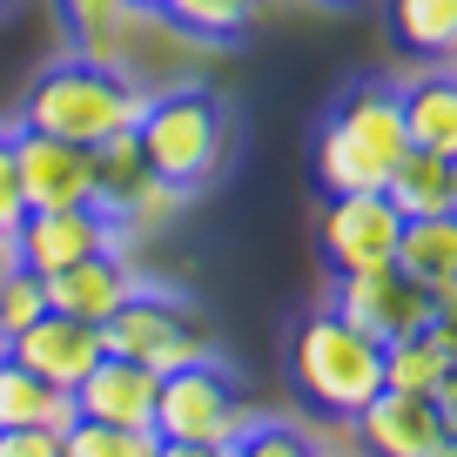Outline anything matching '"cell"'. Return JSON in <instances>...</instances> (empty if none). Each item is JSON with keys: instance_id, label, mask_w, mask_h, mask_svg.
<instances>
[{"instance_id": "cell-14", "label": "cell", "mask_w": 457, "mask_h": 457, "mask_svg": "<svg viewBox=\"0 0 457 457\" xmlns=\"http://www.w3.org/2000/svg\"><path fill=\"white\" fill-rule=\"evenodd\" d=\"M155 384H162L155 370H142V363L108 357V350H101V357H95V370H87L81 384L68 390V397H74V417L148 430V417H155Z\"/></svg>"}, {"instance_id": "cell-30", "label": "cell", "mask_w": 457, "mask_h": 457, "mask_svg": "<svg viewBox=\"0 0 457 457\" xmlns=\"http://www.w3.org/2000/svg\"><path fill=\"white\" fill-rule=\"evenodd\" d=\"M7 270H21V249H14V236H0V276Z\"/></svg>"}, {"instance_id": "cell-18", "label": "cell", "mask_w": 457, "mask_h": 457, "mask_svg": "<svg viewBox=\"0 0 457 457\" xmlns=\"http://www.w3.org/2000/svg\"><path fill=\"white\" fill-rule=\"evenodd\" d=\"M384 390H411V397H437L444 411H457V350L417 337L384 343Z\"/></svg>"}, {"instance_id": "cell-6", "label": "cell", "mask_w": 457, "mask_h": 457, "mask_svg": "<svg viewBox=\"0 0 457 457\" xmlns=\"http://www.w3.org/2000/svg\"><path fill=\"white\" fill-rule=\"evenodd\" d=\"M329 310H337L350 329H363L370 343H397V337H417V329H430L437 316H457V303L430 296V289L411 283L397 262H377V270L337 276V289H329Z\"/></svg>"}, {"instance_id": "cell-32", "label": "cell", "mask_w": 457, "mask_h": 457, "mask_svg": "<svg viewBox=\"0 0 457 457\" xmlns=\"http://www.w3.org/2000/svg\"><path fill=\"white\" fill-rule=\"evenodd\" d=\"M135 7H155V0H135Z\"/></svg>"}, {"instance_id": "cell-25", "label": "cell", "mask_w": 457, "mask_h": 457, "mask_svg": "<svg viewBox=\"0 0 457 457\" xmlns=\"http://www.w3.org/2000/svg\"><path fill=\"white\" fill-rule=\"evenodd\" d=\"M41 310H47V289H41L34 270H7L0 276V343L14 337V329H28Z\"/></svg>"}, {"instance_id": "cell-4", "label": "cell", "mask_w": 457, "mask_h": 457, "mask_svg": "<svg viewBox=\"0 0 457 457\" xmlns=\"http://www.w3.org/2000/svg\"><path fill=\"white\" fill-rule=\"evenodd\" d=\"M403 148H411V142H403L397 87L363 81L357 95L329 114L323 142H316V175H323L329 195H350V188H384Z\"/></svg>"}, {"instance_id": "cell-13", "label": "cell", "mask_w": 457, "mask_h": 457, "mask_svg": "<svg viewBox=\"0 0 457 457\" xmlns=\"http://www.w3.org/2000/svg\"><path fill=\"white\" fill-rule=\"evenodd\" d=\"M41 289H47V310H68V316H81V323H108V316L142 289V276H135V262L121 256V249H95V256L41 276Z\"/></svg>"}, {"instance_id": "cell-34", "label": "cell", "mask_w": 457, "mask_h": 457, "mask_svg": "<svg viewBox=\"0 0 457 457\" xmlns=\"http://www.w3.org/2000/svg\"><path fill=\"white\" fill-rule=\"evenodd\" d=\"M0 7H7V0H0Z\"/></svg>"}, {"instance_id": "cell-3", "label": "cell", "mask_w": 457, "mask_h": 457, "mask_svg": "<svg viewBox=\"0 0 457 457\" xmlns=\"http://www.w3.org/2000/svg\"><path fill=\"white\" fill-rule=\"evenodd\" d=\"M289 377H296L303 403H316L323 417H357L384 390V343L350 329L337 310H316L289 350Z\"/></svg>"}, {"instance_id": "cell-16", "label": "cell", "mask_w": 457, "mask_h": 457, "mask_svg": "<svg viewBox=\"0 0 457 457\" xmlns=\"http://www.w3.org/2000/svg\"><path fill=\"white\" fill-rule=\"evenodd\" d=\"M390 262H397L411 283H424L430 296L457 303V215H417V222H403Z\"/></svg>"}, {"instance_id": "cell-20", "label": "cell", "mask_w": 457, "mask_h": 457, "mask_svg": "<svg viewBox=\"0 0 457 457\" xmlns=\"http://www.w3.org/2000/svg\"><path fill=\"white\" fill-rule=\"evenodd\" d=\"M390 34L411 61H451L457 47V0H384Z\"/></svg>"}, {"instance_id": "cell-17", "label": "cell", "mask_w": 457, "mask_h": 457, "mask_svg": "<svg viewBox=\"0 0 457 457\" xmlns=\"http://www.w3.org/2000/svg\"><path fill=\"white\" fill-rule=\"evenodd\" d=\"M397 114H403V142L430 148V155H457V87L444 68L417 74L397 87Z\"/></svg>"}, {"instance_id": "cell-28", "label": "cell", "mask_w": 457, "mask_h": 457, "mask_svg": "<svg viewBox=\"0 0 457 457\" xmlns=\"http://www.w3.org/2000/svg\"><path fill=\"white\" fill-rule=\"evenodd\" d=\"M0 457H61V430H41V424L0 430Z\"/></svg>"}, {"instance_id": "cell-11", "label": "cell", "mask_w": 457, "mask_h": 457, "mask_svg": "<svg viewBox=\"0 0 457 457\" xmlns=\"http://www.w3.org/2000/svg\"><path fill=\"white\" fill-rule=\"evenodd\" d=\"M121 228L95 209V202H74V209H28V222L14 228V249H21V270L34 276H54L68 262L95 256V249H114Z\"/></svg>"}, {"instance_id": "cell-27", "label": "cell", "mask_w": 457, "mask_h": 457, "mask_svg": "<svg viewBox=\"0 0 457 457\" xmlns=\"http://www.w3.org/2000/svg\"><path fill=\"white\" fill-rule=\"evenodd\" d=\"M28 222V195H21V175H14V148L0 135V236H14Z\"/></svg>"}, {"instance_id": "cell-29", "label": "cell", "mask_w": 457, "mask_h": 457, "mask_svg": "<svg viewBox=\"0 0 457 457\" xmlns=\"http://www.w3.org/2000/svg\"><path fill=\"white\" fill-rule=\"evenodd\" d=\"M155 457H236L228 444H188V437H155Z\"/></svg>"}, {"instance_id": "cell-10", "label": "cell", "mask_w": 457, "mask_h": 457, "mask_svg": "<svg viewBox=\"0 0 457 457\" xmlns=\"http://www.w3.org/2000/svg\"><path fill=\"white\" fill-rule=\"evenodd\" d=\"M7 148H14V175H21L28 209H74V202H95V162H87L81 142H61V135H41V129H14Z\"/></svg>"}, {"instance_id": "cell-19", "label": "cell", "mask_w": 457, "mask_h": 457, "mask_svg": "<svg viewBox=\"0 0 457 457\" xmlns=\"http://www.w3.org/2000/svg\"><path fill=\"white\" fill-rule=\"evenodd\" d=\"M21 424H41V430H68L74 424V397L14 363L0 350V430H21Z\"/></svg>"}, {"instance_id": "cell-7", "label": "cell", "mask_w": 457, "mask_h": 457, "mask_svg": "<svg viewBox=\"0 0 457 457\" xmlns=\"http://www.w3.org/2000/svg\"><path fill=\"white\" fill-rule=\"evenodd\" d=\"M249 424L243 397L228 384V370L215 357H195V363H175L162 370L155 384V417L148 430L155 437H188V444H236V430Z\"/></svg>"}, {"instance_id": "cell-15", "label": "cell", "mask_w": 457, "mask_h": 457, "mask_svg": "<svg viewBox=\"0 0 457 457\" xmlns=\"http://www.w3.org/2000/svg\"><path fill=\"white\" fill-rule=\"evenodd\" d=\"M384 195H390V209H397L403 222H417V215H457V155L403 148L390 182H384Z\"/></svg>"}, {"instance_id": "cell-24", "label": "cell", "mask_w": 457, "mask_h": 457, "mask_svg": "<svg viewBox=\"0 0 457 457\" xmlns=\"http://www.w3.org/2000/svg\"><path fill=\"white\" fill-rule=\"evenodd\" d=\"M175 209H182V188L162 182V175H148V182L135 188V195L108 215V222H114V228H129V236H155V228L175 222Z\"/></svg>"}, {"instance_id": "cell-22", "label": "cell", "mask_w": 457, "mask_h": 457, "mask_svg": "<svg viewBox=\"0 0 457 457\" xmlns=\"http://www.w3.org/2000/svg\"><path fill=\"white\" fill-rule=\"evenodd\" d=\"M87 162H95V209L101 215H114L121 202L135 195V188L148 182V162H142V142H135V129H121V135H108V142H95L87 148Z\"/></svg>"}, {"instance_id": "cell-23", "label": "cell", "mask_w": 457, "mask_h": 457, "mask_svg": "<svg viewBox=\"0 0 457 457\" xmlns=\"http://www.w3.org/2000/svg\"><path fill=\"white\" fill-rule=\"evenodd\" d=\"M61 457H155V430H129V424H95L74 417L61 430Z\"/></svg>"}, {"instance_id": "cell-9", "label": "cell", "mask_w": 457, "mask_h": 457, "mask_svg": "<svg viewBox=\"0 0 457 457\" xmlns=\"http://www.w3.org/2000/svg\"><path fill=\"white\" fill-rule=\"evenodd\" d=\"M397 236H403V215L390 209L384 188L329 195V209H323V256H329V270H337V276L390 262V256H397Z\"/></svg>"}, {"instance_id": "cell-31", "label": "cell", "mask_w": 457, "mask_h": 457, "mask_svg": "<svg viewBox=\"0 0 457 457\" xmlns=\"http://www.w3.org/2000/svg\"><path fill=\"white\" fill-rule=\"evenodd\" d=\"M437 457H457V437H451V444H444V451H437Z\"/></svg>"}, {"instance_id": "cell-2", "label": "cell", "mask_w": 457, "mask_h": 457, "mask_svg": "<svg viewBox=\"0 0 457 457\" xmlns=\"http://www.w3.org/2000/svg\"><path fill=\"white\" fill-rule=\"evenodd\" d=\"M135 142H142V162L162 182L195 195L202 182H215V169H222V155H228V114H222V101H215L209 87L182 81V87L148 95L142 121H135Z\"/></svg>"}, {"instance_id": "cell-26", "label": "cell", "mask_w": 457, "mask_h": 457, "mask_svg": "<svg viewBox=\"0 0 457 457\" xmlns=\"http://www.w3.org/2000/svg\"><path fill=\"white\" fill-rule=\"evenodd\" d=\"M228 451L236 457H316V444L296 424H243Z\"/></svg>"}, {"instance_id": "cell-8", "label": "cell", "mask_w": 457, "mask_h": 457, "mask_svg": "<svg viewBox=\"0 0 457 457\" xmlns=\"http://www.w3.org/2000/svg\"><path fill=\"white\" fill-rule=\"evenodd\" d=\"M350 424L370 457H437L457 437V411H444L437 397H411V390H377Z\"/></svg>"}, {"instance_id": "cell-33", "label": "cell", "mask_w": 457, "mask_h": 457, "mask_svg": "<svg viewBox=\"0 0 457 457\" xmlns=\"http://www.w3.org/2000/svg\"><path fill=\"white\" fill-rule=\"evenodd\" d=\"M0 350H7V343H0Z\"/></svg>"}, {"instance_id": "cell-5", "label": "cell", "mask_w": 457, "mask_h": 457, "mask_svg": "<svg viewBox=\"0 0 457 457\" xmlns=\"http://www.w3.org/2000/svg\"><path fill=\"white\" fill-rule=\"evenodd\" d=\"M101 350L108 357H129L142 363V370H175V363H195V357H215V337L202 329V316L188 310L182 296H169V289H135L121 310L101 323Z\"/></svg>"}, {"instance_id": "cell-12", "label": "cell", "mask_w": 457, "mask_h": 457, "mask_svg": "<svg viewBox=\"0 0 457 457\" xmlns=\"http://www.w3.org/2000/svg\"><path fill=\"white\" fill-rule=\"evenodd\" d=\"M7 357L28 363L41 384L74 390L87 370H95V357H101V323H81V316H68V310H41L28 329L7 337Z\"/></svg>"}, {"instance_id": "cell-21", "label": "cell", "mask_w": 457, "mask_h": 457, "mask_svg": "<svg viewBox=\"0 0 457 457\" xmlns=\"http://www.w3.org/2000/svg\"><path fill=\"white\" fill-rule=\"evenodd\" d=\"M162 28H175L182 41H243L249 21L262 14V0H155Z\"/></svg>"}, {"instance_id": "cell-1", "label": "cell", "mask_w": 457, "mask_h": 457, "mask_svg": "<svg viewBox=\"0 0 457 457\" xmlns=\"http://www.w3.org/2000/svg\"><path fill=\"white\" fill-rule=\"evenodd\" d=\"M148 95H155V87L129 81V74H108V68H95V61L74 54V61H54V68L34 81V95H28V129L95 148V142H108V135L135 129V121H142V108H148Z\"/></svg>"}]
</instances>
